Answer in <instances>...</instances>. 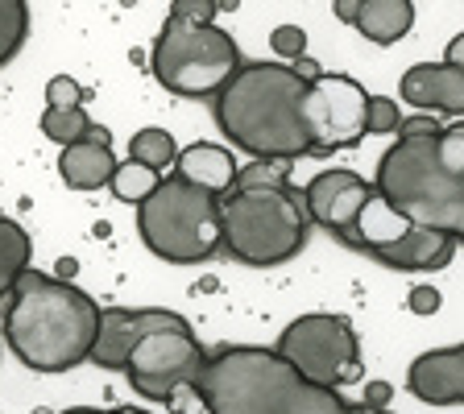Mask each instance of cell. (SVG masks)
Segmentation results:
<instances>
[{
	"mask_svg": "<svg viewBox=\"0 0 464 414\" xmlns=\"http://www.w3.org/2000/svg\"><path fill=\"white\" fill-rule=\"evenodd\" d=\"M0 328H5V344L25 369L67 373L92 361L100 336V307L67 278H50L29 265L9 290Z\"/></svg>",
	"mask_w": 464,
	"mask_h": 414,
	"instance_id": "6da1fadb",
	"label": "cell"
},
{
	"mask_svg": "<svg viewBox=\"0 0 464 414\" xmlns=\"http://www.w3.org/2000/svg\"><path fill=\"white\" fill-rule=\"evenodd\" d=\"M303 83L282 63H241V71L216 91V125L237 149L261 162L315 158L303 129Z\"/></svg>",
	"mask_w": 464,
	"mask_h": 414,
	"instance_id": "7a4b0ae2",
	"label": "cell"
},
{
	"mask_svg": "<svg viewBox=\"0 0 464 414\" xmlns=\"http://www.w3.org/2000/svg\"><path fill=\"white\" fill-rule=\"evenodd\" d=\"M199 394L216 414H348L340 390H324L274 348L232 344L208 357Z\"/></svg>",
	"mask_w": 464,
	"mask_h": 414,
	"instance_id": "3957f363",
	"label": "cell"
},
{
	"mask_svg": "<svg viewBox=\"0 0 464 414\" xmlns=\"http://www.w3.org/2000/svg\"><path fill=\"white\" fill-rule=\"evenodd\" d=\"M373 187L406 220L448 232L464 245V174H456L440 154V129L398 137L377 162Z\"/></svg>",
	"mask_w": 464,
	"mask_h": 414,
	"instance_id": "277c9868",
	"label": "cell"
},
{
	"mask_svg": "<svg viewBox=\"0 0 464 414\" xmlns=\"http://www.w3.org/2000/svg\"><path fill=\"white\" fill-rule=\"evenodd\" d=\"M220 232L224 253L232 261L270 270L307 249L311 216L303 191H295L290 183L232 187L220 195Z\"/></svg>",
	"mask_w": 464,
	"mask_h": 414,
	"instance_id": "5b68a950",
	"label": "cell"
},
{
	"mask_svg": "<svg viewBox=\"0 0 464 414\" xmlns=\"http://www.w3.org/2000/svg\"><path fill=\"white\" fill-rule=\"evenodd\" d=\"M137 236L154 257L170 265H199L224 253L220 195L187 183L179 174L162 178L158 191L137 203Z\"/></svg>",
	"mask_w": 464,
	"mask_h": 414,
	"instance_id": "8992f818",
	"label": "cell"
},
{
	"mask_svg": "<svg viewBox=\"0 0 464 414\" xmlns=\"http://www.w3.org/2000/svg\"><path fill=\"white\" fill-rule=\"evenodd\" d=\"M150 71L174 96L203 100L216 96L241 71V46L216 25H187L166 17L150 50Z\"/></svg>",
	"mask_w": 464,
	"mask_h": 414,
	"instance_id": "52a82bcc",
	"label": "cell"
},
{
	"mask_svg": "<svg viewBox=\"0 0 464 414\" xmlns=\"http://www.w3.org/2000/svg\"><path fill=\"white\" fill-rule=\"evenodd\" d=\"M340 245L369 253L382 265L402 270V274H435V270H444V265H452V257H456V241L448 232H435L415 220H406L377 191L361 207L357 224L348 228V236Z\"/></svg>",
	"mask_w": 464,
	"mask_h": 414,
	"instance_id": "ba28073f",
	"label": "cell"
},
{
	"mask_svg": "<svg viewBox=\"0 0 464 414\" xmlns=\"http://www.w3.org/2000/svg\"><path fill=\"white\" fill-rule=\"evenodd\" d=\"M274 352L324 390H344L353 381H361V373H365L357 328L344 315L315 311V315L290 319L282 336L274 340Z\"/></svg>",
	"mask_w": 464,
	"mask_h": 414,
	"instance_id": "9c48e42d",
	"label": "cell"
},
{
	"mask_svg": "<svg viewBox=\"0 0 464 414\" xmlns=\"http://www.w3.org/2000/svg\"><path fill=\"white\" fill-rule=\"evenodd\" d=\"M208 365V352L195 340L191 328H162L150 332L141 344L129 352L125 369L133 394H141L145 402L170 406V398L183 386H199V373Z\"/></svg>",
	"mask_w": 464,
	"mask_h": 414,
	"instance_id": "30bf717a",
	"label": "cell"
},
{
	"mask_svg": "<svg viewBox=\"0 0 464 414\" xmlns=\"http://www.w3.org/2000/svg\"><path fill=\"white\" fill-rule=\"evenodd\" d=\"M365 116H369V91L353 75H328L324 71L303 91V129L311 137L315 158L361 145Z\"/></svg>",
	"mask_w": 464,
	"mask_h": 414,
	"instance_id": "8fae6325",
	"label": "cell"
},
{
	"mask_svg": "<svg viewBox=\"0 0 464 414\" xmlns=\"http://www.w3.org/2000/svg\"><path fill=\"white\" fill-rule=\"evenodd\" d=\"M377 187L369 183L365 174L344 170V166H332V170H319L307 187H303V203H307V216L315 228H324L328 236L344 241L348 228L357 224L361 207L373 199Z\"/></svg>",
	"mask_w": 464,
	"mask_h": 414,
	"instance_id": "7c38bea8",
	"label": "cell"
},
{
	"mask_svg": "<svg viewBox=\"0 0 464 414\" xmlns=\"http://www.w3.org/2000/svg\"><path fill=\"white\" fill-rule=\"evenodd\" d=\"M162 328H191V323L162 307H100V336H96V348H92V365L125 369L129 352L150 332H162Z\"/></svg>",
	"mask_w": 464,
	"mask_h": 414,
	"instance_id": "4fadbf2b",
	"label": "cell"
},
{
	"mask_svg": "<svg viewBox=\"0 0 464 414\" xmlns=\"http://www.w3.org/2000/svg\"><path fill=\"white\" fill-rule=\"evenodd\" d=\"M406 390L427 406H464V344L415 357L406 369Z\"/></svg>",
	"mask_w": 464,
	"mask_h": 414,
	"instance_id": "5bb4252c",
	"label": "cell"
},
{
	"mask_svg": "<svg viewBox=\"0 0 464 414\" xmlns=\"http://www.w3.org/2000/svg\"><path fill=\"white\" fill-rule=\"evenodd\" d=\"M398 96L419 112L464 116V71L452 63H415L398 83Z\"/></svg>",
	"mask_w": 464,
	"mask_h": 414,
	"instance_id": "9a60e30c",
	"label": "cell"
},
{
	"mask_svg": "<svg viewBox=\"0 0 464 414\" xmlns=\"http://www.w3.org/2000/svg\"><path fill=\"white\" fill-rule=\"evenodd\" d=\"M116 158H112V145L108 141H75V145H63L58 154V178L71 187V191H100V187L112 183L116 174Z\"/></svg>",
	"mask_w": 464,
	"mask_h": 414,
	"instance_id": "2e32d148",
	"label": "cell"
},
{
	"mask_svg": "<svg viewBox=\"0 0 464 414\" xmlns=\"http://www.w3.org/2000/svg\"><path fill=\"white\" fill-rule=\"evenodd\" d=\"M237 170H241V166L232 162L228 149H224V145H208V141H195V145H187V149H179V162H174L179 178H187V183L203 187V191H212V195L232 191Z\"/></svg>",
	"mask_w": 464,
	"mask_h": 414,
	"instance_id": "e0dca14e",
	"label": "cell"
},
{
	"mask_svg": "<svg viewBox=\"0 0 464 414\" xmlns=\"http://www.w3.org/2000/svg\"><path fill=\"white\" fill-rule=\"evenodd\" d=\"M411 25H415V5L411 0H361L357 29L373 46H394L398 38L411 34Z\"/></svg>",
	"mask_w": 464,
	"mask_h": 414,
	"instance_id": "ac0fdd59",
	"label": "cell"
},
{
	"mask_svg": "<svg viewBox=\"0 0 464 414\" xmlns=\"http://www.w3.org/2000/svg\"><path fill=\"white\" fill-rule=\"evenodd\" d=\"M34 261V241L17 220L0 216V299H9V290L17 286V278L29 270Z\"/></svg>",
	"mask_w": 464,
	"mask_h": 414,
	"instance_id": "d6986e66",
	"label": "cell"
},
{
	"mask_svg": "<svg viewBox=\"0 0 464 414\" xmlns=\"http://www.w3.org/2000/svg\"><path fill=\"white\" fill-rule=\"evenodd\" d=\"M129 158L162 174L179 162V145H174V137L166 133V129H137V133L129 137Z\"/></svg>",
	"mask_w": 464,
	"mask_h": 414,
	"instance_id": "ffe728a7",
	"label": "cell"
},
{
	"mask_svg": "<svg viewBox=\"0 0 464 414\" xmlns=\"http://www.w3.org/2000/svg\"><path fill=\"white\" fill-rule=\"evenodd\" d=\"M158 183H162V174L129 158V162L116 166V174H112V183H108V187H112V195L121 203H133V207H137V203H145L150 195L158 191Z\"/></svg>",
	"mask_w": 464,
	"mask_h": 414,
	"instance_id": "44dd1931",
	"label": "cell"
},
{
	"mask_svg": "<svg viewBox=\"0 0 464 414\" xmlns=\"http://www.w3.org/2000/svg\"><path fill=\"white\" fill-rule=\"evenodd\" d=\"M29 42V5L25 0H0V67H9Z\"/></svg>",
	"mask_w": 464,
	"mask_h": 414,
	"instance_id": "7402d4cb",
	"label": "cell"
},
{
	"mask_svg": "<svg viewBox=\"0 0 464 414\" xmlns=\"http://www.w3.org/2000/svg\"><path fill=\"white\" fill-rule=\"evenodd\" d=\"M87 125H92V116H87L83 108H46V112H42V133L58 145L83 141Z\"/></svg>",
	"mask_w": 464,
	"mask_h": 414,
	"instance_id": "603a6c76",
	"label": "cell"
},
{
	"mask_svg": "<svg viewBox=\"0 0 464 414\" xmlns=\"http://www.w3.org/2000/svg\"><path fill=\"white\" fill-rule=\"evenodd\" d=\"M402 129V108L390 96H369V116H365V133L369 137H386Z\"/></svg>",
	"mask_w": 464,
	"mask_h": 414,
	"instance_id": "cb8c5ba5",
	"label": "cell"
},
{
	"mask_svg": "<svg viewBox=\"0 0 464 414\" xmlns=\"http://www.w3.org/2000/svg\"><path fill=\"white\" fill-rule=\"evenodd\" d=\"M220 13V0H170V17L187 25H212Z\"/></svg>",
	"mask_w": 464,
	"mask_h": 414,
	"instance_id": "d4e9b609",
	"label": "cell"
},
{
	"mask_svg": "<svg viewBox=\"0 0 464 414\" xmlns=\"http://www.w3.org/2000/svg\"><path fill=\"white\" fill-rule=\"evenodd\" d=\"M46 108H83V87L71 75H54L46 83Z\"/></svg>",
	"mask_w": 464,
	"mask_h": 414,
	"instance_id": "484cf974",
	"label": "cell"
},
{
	"mask_svg": "<svg viewBox=\"0 0 464 414\" xmlns=\"http://www.w3.org/2000/svg\"><path fill=\"white\" fill-rule=\"evenodd\" d=\"M440 154H444V162L452 166L456 174H464V120L440 129Z\"/></svg>",
	"mask_w": 464,
	"mask_h": 414,
	"instance_id": "4316f807",
	"label": "cell"
},
{
	"mask_svg": "<svg viewBox=\"0 0 464 414\" xmlns=\"http://www.w3.org/2000/svg\"><path fill=\"white\" fill-rule=\"evenodd\" d=\"M270 46L278 50L282 58H303L307 54V34H303L299 25H278L270 34Z\"/></svg>",
	"mask_w": 464,
	"mask_h": 414,
	"instance_id": "83f0119b",
	"label": "cell"
},
{
	"mask_svg": "<svg viewBox=\"0 0 464 414\" xmlns=\"http://www.w3.org/2000/svg\"><path fill=\"white\" fill-rule=\"evenodd\" d=\"M170 410L174 414H216L212 406H208V398L199 394V386H183L179 394L170 398Z\"/></svg>",
	"mask_w": 464,
	"mask_h": 414,
	"instance_id": "f1b7e54d",
	"label": "cell"
},
{
	"mask_svg": "<svg viewBox=\"0 0 464 414\" xmlns=\"http://www.w3.org/2000/svg\"><path fill=\"white\" fill-rule=\"evenodd\" d=\"M406 307L415 311V315H435V311H440V290L423 282V286H415L406 294Z\"/></svg>",
	"mask_w": 464,
	"mask_h": 414,
	"instance_id": "f546056e",
	"label": "cell"
},
{
	"mask_svg": "<svg viewBox=\"0 0 464 414\" xmlns=\"http://www.w3.org/2000/svg\"><path fill=\"white\" fill-rule=\"evenodd\" d=\"M435 120H431V112H423V116H415V120H402V129H398V137H415V133H435Z\"/></svg>",
	"mask_w": 464,
	"mask_h": 414,
	"instance_id": "4dcf8cb0",
	"label": "cell"
},
{
	"mask_svg": "<svg viewBox=\"0 0 464 414\" xmlns=\"http://www.w3.org/2000/svg\"><path fill=\"white\" fill-rule=\"evenodd\" d=\"M332 13H336V21H344V25H357L361 0H332Z\"/></svg>",
	"mask_w": 464,
	"mask_h": 414,
	"instance_id": "1f68e13d",
	"label": "cell"
},
{
	"mask_svg": "<svg viewBox=\"0 0 464 414\" xmlns=\"http://www.w3.org/2000/svg\"><path fill=\"white\" fill-rule=\"evenodd\" d=\"M295 75H299V79H303V83H315V79H319V75H324V71H319V67H315V63H311V58H307V54H303V58H295Z\"/></svg>",
	"mask_w": 464,
	"mask_h": 414,
	"instance_id": "d6a6232c",
	"label": "cell"
},
{
	"mask_svg": "<svg viewBox=\"0 0 464 414\" xmlns=\"http://www.w3.org/2000/svg\"><path fill=\"white\" fill-rule=\"evenodd\" d=\"M444 63H452V67H460V71H464V34H456V38L448 42Z\"/></svg>",
	"mask_w": 464,
	"mask_h": 414,
	"instance_id": "836d02e7",
	"label": "cell"
},
{
	"mask_svg": "<svg viewBox=\"0 0 464 414\" xmlns=\"http://www.w3.org/2000/svg\"><path fill=\"white\" fill-rule=\"evenodd\" d=\"M390 398V386H369V398H365V406H382Z\"/></svg>",
	"mask_w": 464,
	"mask_h": 414,
	"instance_id": "e575fe53",
	"label": "cell"
},
{
	"mask_svg": "<svg viewBox=\"0 0 464 414\" xmlns=\"http://www.w3.org/2000/svg\"><path fill=\"white\" fill-rule=\"evenodd\" d=\"M75 270H79V261H75V257H63V261H58V270H54V274H58V278H67V282H71V274H75Z\"/></svg>",
	"mask_w": 464,
	"mask_h": 414,
	"instance_id": "d590c367",
	"label": "cell"
},
{
	"mask_svg": "<svg viewBox=\"0 0 464 414\" xmlns=\"http://www.w3.org/2000/svg\"><path fill=\"white\" fill-rule=\"evenodd\" d=\"M63 414H145V410H87V406H75V410H63Z\"/></svg>",
	"mask_w": 464,
	"mask_h": 414,
	"instance_id": "8d00e7d4",
	"label": "cell"
},
{
	"mask_svg": "<svg viewBox=\"0 0 464 414\" xmlns=\"http://www.w3.org/2000/svg\"><path fill=\"white\" fill-rule=\"evenodd\" d=\"M348 414H390V410H382V406H365V402H357V406H348Z\"/></svg>",
	"mask_w": 464,
	"mask_h": 414,
	"instance_id": "74e56055",
	"label": "cell"
}]
</instances>
